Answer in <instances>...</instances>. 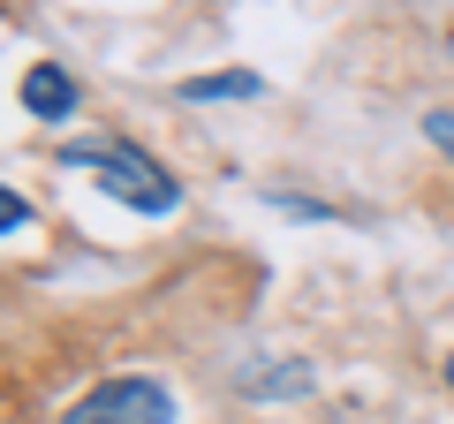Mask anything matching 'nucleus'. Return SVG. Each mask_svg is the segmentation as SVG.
I'll return each instance as SVG.
<instances>
[{"instance_id": "7", "label": "nucleus", "mask_w": 454, "mask_h": 424, "mask_svg": "<svg viewBox=\"0 0 454 424\" xmlns=\"http://www.w3.org/2000/svg\"><path fill=\"white\" fill-rule=\"evenodd\" d=\"M0 220H8V235H23V220H31V205H23V197L8 190V197H0Z\"/></svg>"}, {"instance_id": "5", "label": "nucleus", "mask_w": 454, "mask_h": 424, "mask_svg": "<svg viewBox=\"0 0 454 424\" xmlns=\"http://www.w3.org/2000/svg\"><path fill=\"white\" fill-rule=\"evenodd\" d=\"M243 394H310V372L303 364H288V372H243Z\"/></svg>"}, {"instance_id": "4", "label": "nucleus", "mask_w": 454, "mask_h": 424, "mask_svg": "<svg viewBox=\"0 0 454 424\" xmlns=\"http://www.w3.org/2000/svg\"><path fill=\"white\" fill-rule=\"evenodd\" d=\"M265 76H250V68H220V76H190L182 83V98L190 106H212V98H258Z\"/></svg>"}, {"instance_id": "6", "label": "nucleus", "mask_w": 454, "mask_h": 424, "mask_svg": "<svg viewBox=\"0 0 454 424\" xmlns=\"http://www.w3.org/2000/svg\"><path fill=\"white\" fill-rule=\"evenodd\" d=\"M424 137H432V152H447V160H454V114H447V106L424 114Z\"/></svg>"}, {"instance_id": "2", "label": "nucleus", "mask_w": 454, "mask_h": 424, "mask_svg": "<svg viewBox=\"0 0 454 424\" xmlns=\"http://www.w3.org/2000/svg\"><path fill=\"white\" fill-rule=\"evenodd\" d=\"M61 424H175V387L167 379H98L83 402H68Z\"/></svg>"}, {"instance_id": "3", "label": "nucleus", "mask_w": 454, "mask_h": 424, "mask_svg": "<svg viewBox=\"0 0 454 424\" xmlns=\"http://www.w3.org/2000/svg\"><path fill=\"white\" fill-rule=\"evenodd\" d=\"M23 106H31V122H68L76 114V76L61 61H31L23 68Z\"/></svg>"}, {"instance_id": "1", "label": "nucleus", "mask_w": 454, "mask_h": 424, "mask_svg": "<svg viewBox=\"0 0 454 424\" xmlns=\"http://www.w3.org/2000/svg\"><path fill=\"white\" fill-rule=\"evenodd\" d=\"M61 160L68 167H91V182L106 197H121L129 212H175L182 205V182L167 175L160 160H145L137 145H106V137H98V145H68Z\"/></svg>"}, {"instance_id": "8", "label": "nucleus", "mask_w": 454, "mask_h": 424, "mask_svg": "<svg viewBox=\"0 0 454 424\" xmlns=\"http://www.w3.org/2000/svg\"><path fill=\"white\" fill-rule=\"evenodd\" d=\"M439 372H447V387H454V349H447V364H439Z\"/></svg>"}]
</instances>
